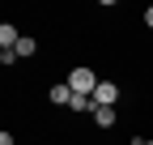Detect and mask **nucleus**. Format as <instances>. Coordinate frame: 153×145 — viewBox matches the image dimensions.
I'll return each mask as SVG.
<instances>
[{"mask_svg":"<svg viewBox=\"0 0 153 145\" xmlns=\"http://www.w3.org/2000/svg\"><path fill=\"white\" fill-rule=\"evenodd\" d=\"M98 72L94 68H85V64H76L72 72H68V85H72V94H81V98H94V90H98Z\"/></svg>","mask_w":153,"mask_h":145,"instance_id":"nucleus-1","label":"nucleus"},{"mask_svg":"<svg viewBox=\"0 0 153 145\" xmlns=\"http://www.w3.org/2000/svg\"><path fill=\"white\" fill-rule=\"evenodd\" d=\"M119 102V81H98L94 90V107H115Z\"/></svg>","mask_w":153,"mask_h":145,"instance_id":"nucleus-2","label":"nucleus"},{"mask_svg":"<svg viewBox=\"0 0 153 145\" xmlns=\"http://www.w3.org/2000/svg\"><path fill=\"white\" fill-rule=\"evenodd\" d=\"M47 102H51V107H72V85H68V81H55V85L47 90Z\"/></svg>","mask_w":153,"mask_h":145,"instance_id":"nucleus-3","label":"nucleus"},{"mask_svg":"<svg viewBox=\"0 0 153 145\" xmlns=\"http://www.w3.org/2000/svg\"><path fill=\"white\" fill-rule=\"evenodd\" d=\"M94 124L98 128H115V107H94Z\"/></svg>","mask_w":153,"mask_h":145,"instance_id":"nucleus-4","label":"nucleus"},{"mask_svg":"<svg viewBox=\"0 0 153 145\" xmlns=\"http://www.w3.org/2000/svg\"><path fill=\"white\" fill-rule=\"evenodd\" d=\"M17 43H22L17 26H13V22H4V26H0V47H17Z\"/></svg>","mask_w":153,"mask_h":145,"instance_id":"nucleus-5","label":"nucleus"},{"mask_svg":"<svg viewBox=\"0 0 153 145\" xmlns=\"http://www.w3.org/2000/svg\"><path fill=\"white\" fill-rule=\"evenodd\" d=\"M34 51H38V43L30 39V34H22V43H17V56H34Z\"/></svg>","mask_w":153,"mask_h":145,"instance_id":"nucleus-6","label":"nucleus"},{"mask_svg":"<svg viewBox=\"0 0 153 145\" xmlns=\"http://www.w3.org/2000/svg\"><path fill=\"white\" fill-rule=\"evenodd\" d=\"M17 60H22V56H17V47H0V64H4V68H13Z\"/></svg>","mask_w":153,"mask_h":145,"instance_id":"nucleus-7","label":"nucleus"},{"mask_svg":"<svg viewBox=\"0 0 153 145\" xmlns=\"http://www.w3.org/2000/svg\"><path fill=\"white\" fill-rule=\"evenodd\" d=\"M145 26L153 30V4H145Z\"/></svg>","mask_w":153,"mask_h":145,"instance_id":"nucleus-8","label":"nucleus"},{"mask_svg":"<svg viewBox=\"0 0 153 145\" xmlns=\"http://www.w3.org/2000/svg\"><path fill=\"white\" fill-rule=\"evenodd\" d=\"M145 145H153V137H149V141H145Z\"/></svg>","mask_w":153,"mask_h":145,"instance_id":"nucleus-9","label":"nucleus"}]
</instances>
